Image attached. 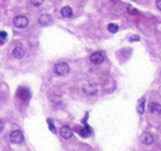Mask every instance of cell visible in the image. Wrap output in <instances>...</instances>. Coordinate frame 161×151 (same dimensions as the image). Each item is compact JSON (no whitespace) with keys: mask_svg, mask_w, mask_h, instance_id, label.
Wrapping results in <instances>:
<instances>
[{"mask_svg":"<svg viewBox=\"0 0 161 151\" xmlns=\"http://www.w3.org/2000/svg\"><path fill=\"white\" fill-rule=\"evenodd\" d=\"M54 72L56 73L59 76H64L66 74H68L69 72V66L66 64V63H57V64L54 66Z\"/></svg>","mask_w":161,"mask_h":151,"instance_id":"obj_1","label":"cell"},{"mask_svg":"<svg viewBox=\"0 0 161 151\" xmlns=\"http://www.w3.org/2000/svg\"><path fill=\"white\" fill-rule=\"evenodd\" d=\"M28 24H29V20L25 16H17L16 18H14V25L18 28H26Z\"/></svg>","mask_w":161,"mask_h":151,"instance_id":"obj_2","label":"cell"},{"mask_svg":"<svg viewBox=\"0 0 161 151\" xmlns=\"http://www.w3.org/2000/svg\"><path fill=\"white\" fill-rule=\"evenodd\" d=\"M90 61H91V63H93L94 65L102 64L103 61H104V56H103V54L101 51H94L93 54H91Z\"/></svg>","mask_w":161,"mask_h":151,"instance_id":"obj_3","label":"cell"},{"mask_svg":"<svg viewBox=\"0 0 161 151\" xmlns=\"http://www.w3.org/2000/svg\"><path fill=\"white\" fill-rule=\"evenodd\" d=\"M10 141L12 142V143H22V141H24V136H22V133L19 131V130H16V131H12L11 133H10Z\"/></svg>","mask_w":161,"mask_h":151,"instance_id":"obj_4","label":"cell"},{"mask_svg":"<svg viewBox=\"0 0 161 151\" xmlns=\"http://www.w3.org/2000/svg\"><path fill=\"white\" fill-rule=\"evenodd\" d=\"M39 24L43 26H49L53 24V18L51 15L48 14H43L39 17Z\"/></svg>","mask_w":161,"mask_h":151,"instance_id":"obj_5","label":"cell"},{"mask_svg":"<svg viewBox=\"0 0 161 151\" xmlns=\"http://www.w3.org/2000/svg\"><path fill=\"white\" fill-rule=\"evenodd\" d=\"M59 132H60V136L64 138V139H69V138L73 136V131H72V129L68 125L62 127Z\"/></svg>","mask_w":161,"mask_h":151,"instance_id":"obj_6","label":"cell"},{"mask_svg":"<svg viewBox=\"0 0 161 151\" xmlns=\"http://www.w3.org/2000/svg\"><path fill=\"white\" fill-rule=\"evenodd\" d=\"M140 141L143 144L149 145V144H151L153 142V137H152V134H150L149 132H144V133L140 137Z\"/></svg>","mask_w":161,"mask_h":151,"instance_id":"obj_7","label":"cell"},{"mask_svg":"<svg viewBox=\"0 0 161 151\" xmlns=\"http://www.w3.org/2000/svg\"><path fill=\"white\" fill-rule=\"evenodd\" d=\"M149 111L153 114H160L161 113V105L157 102H151L149 105Z\"/></svg>","mask_w":161,"mask_h":151,"instance_id":"obj_8","label":"cell"},{"mask_svg":"<svg viewBox=\"0 0 161 151\" xmlns=\"http://www.w3.org/2000/svg\"><path fill=\"white\" fill-rule=\"evenodd\" d=\"M12 56L17 59H20L25 56V49L22 47H16L14 51H12Z\"/></svg>","mask_w":161,"mask_h":151,"instance_id":"obj_9","label":"cell"},{"mask_svg":"<svg viewBox=\"0 0 161 151\" xmlns=\"http://www.w3.org/2000/svg\"><path fill=\"white\" fill-rule=\"evenodd\" d=\"M60 14L63 17H65V18H71L72 16H73V10H72V8L68 7V6H65V7L62 8V10H60Z\"/></svg>","mask_w":161,"mask_h":151,"instance_id":"obj_10","label":"cell"},{"mask_svg":"<svg viewBox=\"0 0 161 151\" xmlns=\"http://www.w3.org/2000/svg\"><path fill=\"white\" fill-rule=\"evenodd\" d=\"M91 133H92V129L88 127L87 124H85V128L80 131V137H83V138L90 137V136H91Z\"/></svg>","mask_w":161,"mask_h":151,"instance_id":"obj_11","label":"cell"},{"mask_svg":"<svg viewBox=\"0 0 161 151\" xmlns=\"http://www.w3.org/2000/svg\"><path fill=\"white\" fill-rule=\"evenodd\" d=\"M84 92L87 95H94L97 92V88L94 85H87V86L84 87Z\"/></svg>","mask_w":161,"mask_h":151,"instance_id":"obj_12","label":"cell"},{"mask_svg":"<svg viewBox=\"0 0 161 151\" xmlns=\"http://www.w3.org/2000/svg\"><path fill=\"white\" fill-rule=\"evenodd\" d=\"M17 94L22 97V100H28V99H29V93H28V91H27L26 88H20V90L17 92Z\"/></svg>","mask_w":161,"mask_h":151,"instance_id":"obj_13","label":"cell"},{"mask_svg":"<svg viewBox=\"0 0 161 151\" xmlns=\"http://www.w3.org/2000/svg\"><path fill=\"white\" fill-rule=\"evenodd\" d=\"M144 102H146V99H144V97L139 101V104H138V106H137V111H138L139 114H143V112H144Z\"/></svg>","mask_w":161,"mask_h":151,"instance_id":"obj_14","label":"cell"},{"mask_svg":"<svg viewBox=\"0 0 161 151\" xmlns=\"http://www.w3.org/2000/svg\"><path fill=\"white\" fill-rule=\"evenodd\" d=\"M108 29H109V31H111V33H117V30H119V26L117 25H115V24H110L109 26H108Z\"/></svg>","mask_w":161,"mask_h":151,"instance_id":"obj_15","label":"cell"},{"mask_svg":"<svg viewBox=\"0 0 161 151\" xmlns=\"http://www.w3.org/2000/svg\"><path fill=\"white\" fill-rule=\"evenodd\" d=\"M47 122H48V127H49V130H51V132H53V133L55 134V133H56V128H55V127H54V124L51 123V119H48V120H47Z\"/></svg>","mask_w":161,"mask_h":151,"instance_id":"obj_16","label":"cell"},{"mask_svg":"<svg viewBox=\"0 0 161 151\" xmlns=\"http://www.w3.org/2000/svg\"><path fill=\"white\" fill-rule=\"evenodd\" d=\"M30 2H31V5L33 6H40V5H43V2H44V0H30Z\"/></svg>","mask_w":161,"mask_h":151,"instance_id":"obj_17","label":"cell"},{"mask_svg":"<svg viewBox=\"0 0 161 151\" xmlns=\"http://www.w3.org/2000/svg\"><path fill=\"white\" fill-rule=\"evenodd\" d=\"M128 13H129V14H132V15H137V14H139V11H138L137 9H134V8H132L131 6H128Z\"/></svg>","mask_w":161,"mask_h":151,"instance_id":"obj_18","label":"cell"},{"mask_svg":"<svg viewBox=\"0 0 161 151\" xmlns=\"http://www.w3.org/2000/svg\"><path fill=\"white\" fill-rule=\"evenodd\" d=\"M0 36H1V38H2V40L5 42L6 38H7V33H6V31H1V33H0Z\"/></svg>","mask_w":161,"mask_h":151,"instance_id":"obj_19","label":"cell"},{"mask_svg":"<svg viewBox=\"0 0 161 151\" xmlns=\"http://www.w3.org/2000/svg\"><path fill=\"white\" fill-rule=\"evenodd\" d=\"M155 5H157L158 9H159V10H161V0H158V1L155 2Z\"/></svg>","mask_w":161,"mask_h":151,"instance_id":"obj_20","label":"cell"},{"mask_svg":"<svg viewBox=\"0 0 161 151\" xmlns=\"http://www.w3.org/2000/svg\"><path fill=\"white\" fill-rule=\"evenodd\" d=\"M134 40H139V37L138 36H132L130 38V42H134Z\"/></svg>","mask_w":161,"mask_h":151,"instance_id":"obj_21","label":"cell"}]
</instances>
